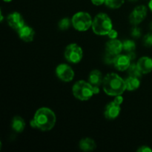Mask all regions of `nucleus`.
<instances>
[{
	"instance_id": "obj_17",
	"label": "nucleus",
	"mask_w": 152,
	"mask_h": 152,
	"mask_svg": "<svg viewBox=\"0 0 152 152\" xmlns=\"http://www.w3.org/2000/svg\"><path fill=\"white\" fill-rule=\"evenodd\" d=\"M25 127V122L19 116H16L13 118L11 122V128L16 133H21L24 131Z\"/></svg>"
},
{
	"instance_id": "obj_7",
	"label": "nucleus",
	"mask_w": 152,
	"mask_h": 152,
	"mask_svg": "<svg viewBox=\"0 0 152 152\" xmlns=\"http://www.w3.org/2000/svg\"><path fill=\"white\" fill-rule=\"evenodd\" d=\"M56 74L58 78L65 83L72 81L74 78V71L67 64H60L56 68Z\"/></svg>"
},
{
	"instance_id": "obj_27",
	"label": "nucleus",
	"mask_w": 152,
	"mask_h": 152,
	"mask_svg": "<svg viewBox=\"0 0 152 152\" xmlns=\"http://www.w3.org/2000/svg\"><path fill=\"white\" fill-rule=\"evenodd\" d=\"M114 102L115 103H117V105H121L123 102V97L122 96V95H117V96H116L114 99Z\"/></svg>"
},
{
	"instance_id": "obj_14",
	"label": "nucleus",
	"mask_w": 152,
	"mask_h": 152,
	"mask_svg": "<svg viewBox=\"0 0 152 152\" xmlns=\"http://www.w3.org/2000/svg\"><path fill=\"white\" fill-rule=\"evenodd\" d=\"M138 68L142 74H147L152 71V59L148 56H142L137 61Z\"/></svg>"
},
{
	"instance_id": "obj_30",
	"label": "nucleus",
	"mask_w": 152,
	"mask_h": 152,
	"mask_svg": "<svg viewBox=\"0 0 152 152\" xmlns=\"http://www.w3.org/2000/svg\"><path fill=\"white\" fill-rule=\"evenodd\" d=\"M127 55L128 56H129V59H131V61L134 60V59L136 58V54H135L134 51H130V52H127Z\"/></svg>"
},
{
	"instance_id": "obj_19",
	"label": "nucleus",
	"mask_w": 152,
	"mask_h": 152,
	"mask_svg": "<svg viewBox=\"0 0 152 152\" xmlns=\"http://www.w3.org/2000/svg\"><path fill=\"white\" fill-rule=\"evenodd\" d=\"M128 72H129V76L131 77H137V78H140L141 76L142 75V73L140 72V71L138 68L137 65L136 63H132L129 66V68H128Z\"/></svg>"
},
{
	"instance_id": "obj_28",
	"label": "nucleus",
	"mask_w": 152,
	"mask_h": 152,
	"mask_svg": "<svg viewBox=\"0 0 152 152\" xmlns=\"http://www.w3.org/2000/svg\"><path fill=\"white\" fill-rule=\"evenodd\" d=\"M137 151H139V152H151L152 149L151 148H150L148 146L143 145V146H141L140 148H138Z\"/></svg>"
},
{
	"instance_id": "obj_11",
	"label": "nucleus",
	"mask_w": 152,
	"mask_h": 152,
	"mask_svg": "<svg viewBox=\"0 0 152 152\" xmlns=\"http://www.w3.org/2000/svg\"><path fill=\"white\" fill-rule=\"evenodd\" d=\"M105 50L107 53H109L114 56L120 54L123 50V42L118 39H110L105 44Z\"/></svg>"
},
{
	"instance_id": "obj_22",
	"label": "nucleus",
	"mask_w": 152,
	"mask_h": 152,
	"mask_svg": "<svg viewBox=\"0 0 152 152\" xmlns=\"http://www.w3.org/2000/svg\"><path fill=\"white\" fill-rule=\"evenodd\" d=\"M71 24H72V22L71 21V19H69L68 18H64V19H61L59 21L58 26H59V28L60 30L65 31V30H68L70 28Z\"/></svg>"
},
{
	"instance_id": "obj_31",
	"label": "nucleus",
	"mask_w": 152,
	"mask_h": 152,
	"mask_svg": "<svg viewBox=\"0 0 152 152\" xmlns=\"http://www.w3.org/2000/svg\"><path fill=\"white\" fill-rule=\"evenodd\" d=\"M148 7H149V9L152 12V0H150L149 3H148Z\"/></svg>"
},
{
	"instance_id": "obj_34",
	"label": "nucleus",
	"mask_w": 152,
	"mask_h": 152,
	"mask_svg": "<svg viewBox=\"0 0 152 152\" xmlns=\"http://www.w3.org/2000/svg\"><path fill=\"white\" fill-rule=\"evenodd\" d=\"M130 1H137V0H130Z\"/></svg>"
},
{
	"instance_id": "obj_25",
	"label": "nucleus",
	"mask_w": 152,
	"mask_h": 152,
	"mask_svg": "<svg viewBox=\"0 0 152 152\" xmlns=\"http://www.w3.org/2000/svg\"><path fill=\"white\" fill-rule=\"evenodd\" d=\"M132 36L134 37V38H140L141 37V30L140 28H138L137 26L134 27L132 29Z\"/></svg>"
},
{
	"instance_id": "obj_3",
	"label": "nucleus",
	"mask_w": 152,
	"mask_h": 152,
	"mask_svg": "<svg viewBox=\"0 0 152 152\" xmlns=\"http://www.w3.org/2000/svg\"><path fill=\"white\" fill-rule=\"evenodd\" d=\"M111 19L106 13H98L93 20L92 29L94 33L99 36L108 35V33L112 29Z\"/></svg>"
},
{
	"instance_id": "obj_18",
	"label": "nucleus",
	"mask_w": 152,
	"mask_h": 152,
	"mask_svg": "<svg viewBox=\"0 0 152 152\" xmlns=\"http://www.w3.org/2000/svg\"><path fill=\"white\" fill-rule=\"evenodd\" d=\"M125 82H126V90L129 91L137 90V88H139L140 86V81L139 78H137V77L129 76L125 80Z\"/></svg>"
},
{
	"instance_id": "obj_6",
	"label": "nucleus",
	"mask_w": 152,
	"mask_h": 152,
	"mask_svg": "<svg viewBox=\"0 0 152 152\" xmlns=\"http://www.w3.org/2000/svg\"><path fill=\"white\" fill-rule=\"evenodd\" d=\"M64 56L68 62L73 64L79 63L83 57V49L76 43H71L65 48Z\"/></svg>"
},
{
	"instance_id": "obj_33",
	"label": "nucleus",
	"mask_w": 152,
	"mask_h": 152,
	"mask_svg": "<svg viewBox=\"0 0 152 152\" xmlns=\"http://www.w3.org/2000/svg\"><path fill=\"white\" fill-rule=\"evenodd\" d=\"M150 29H151L152 31V22H151V23H150Z\"/></svg>"
},
{
	"instance_id": "obj_20",
	"label": "nucleus",
	"mask_w": 152,
	"mask_h": 152,
	"mask_svg": "<svg viewBox=\"0 0 152 152\" xmlns=\"http://www.w3.org/2000/svg\"><path fill=\"white\" fill-rule=\"evenodd\" d=\"M125 2V0H105V5L111 9H117L121 7Z\"/></svg>"
},
{
	"instance_id": "obj_5",
	"label": "nucleus",
	"mask_w": 152,
	"mask_h": 152,
	"mask_svg": "<svg viewBox=\"0 0 152 152\" xmlns=\"http://www.w3.org/2000/svg\"><path fill=\"white\" fill-rule=\"evenodd\" d=\"M71 22L74 29L78 31H88L91 27H92L93 23L91 15L86 12L83 11L75 13L73 16Z\"/></svg>"
},
{
	"instance_id": "obj_12",
	"label": "nucleus",
	"mask_w": 152,
	"mask_h": 152,
	"mask_svg": "<svg viewBox=\"0 0 152 152\" xmlns=\"http://www.w3.org/2000/svg\"><path fill=\"white\" fill-rule=\"evenodd\" d=\"M113 65L118 71H124L126 70H128V68L130 66L131 59H129L127 55L118 54L115 56Z\"/></svg>"
},
{
	"instance_id": "obj_24",
	"label": "nucleus",
	"mask_w": 152,
	"mask_h": 152,
	"mask_svg": "<svg viewBox=\"0 0 152 152\" xmlns=\"http://www.w3.org/2000/svg\"><path fill=\"white\" fill-rule=\"evenodd\" d=\"M115 56H114V55L106 52V54L104 56V62L107 65H112V64H114Z\"/></svg>"
},
{
	"instance_id": "obj_13",
	"label": "nucleus",
	"mask_w": 152,
	"mask_h": 152,
	"mask_svg": "<svg viewBox=\"0 0 152 152\" xmlns=\"http://www.w3.org/2000/svg\"><path fill=\"white\" fill-rule=\"evenodd\" d=\"M17 32L19 38L25 42H30L33 41L34 36H35V32H34V29L25 25L19 31H17Z\"/></svg>"
},
{
	"instance_id": "obj_10",
	"label": "nucleus",
	"mask_w": 152,
	"mask_h": 152,
	"mask_svg": "<svg viewBox=\"0 0 152 152\" xmlns=\"http://www.w3.org/2000/svg\"><path fill=\"white\" fill-rule=\"evenodd\" d=\"M120 111H121L120 105H117L113 101L106 105L104 111V115L105 118L108 120H114L119 117Z\"/></svg>"
},
{
	"instance_id": "obj_4",
	"label": "nucleus",
	"mask_w": 152,
	"mask_h": 152,
	"mask_svg": "<svg viewBox=\"0 0 152 152\" xmlns=\"http://www.w3.org/2000/svg\"><path fill=\"white\" fill-rule=\"evenodd\" d=\"M72 92L77 99L87 101L95 94L94 86H92L89 82L87 83L83 80H80L73 86Z\"/></svg>"
},
{
	"instance_id": "obj_32",
	"label": "nucleus",
	"mask_w": 152,
	"mask_h": 152,
	"mask_svg": "<svg viewBox=\"0 0 152 152\" xmlns=\"http://www.w3.org/2000/svg\"><path fill=\"white\" fill-rule=\"evenodd\" d=\"M4 1H5V2H10V1H11L12 0H3Z\"/></svg>"
},
{
	"instance_id": "obj_9",
	"label": "nucleus",
	"mask_w": 152,
	"mask_h": 152,
	"mask_svg": "<svg viewBox=\"0 0 152 152\" xmlns=\"http://www.w3.org/2000/svg\"><path fill=\"white\" fill-rule=\"evenodd\" d=\"M7 24L10 28L16 31H19L25 25V21L22 15L18 12H13L8 15L7 18Z\"/></svg>"
},
{
	"instance_id": "obj_8",
	"label": "nucleus",
	"mask_w": 152,
	"mask_h": 152,
	"mask_svg": "<svg viewBox=\"0 0 152 152\" xmlns=\"http://www.w3.org/2000/svg\"><path fill=\"white\" fill-rule=\"evenodd\" d=\"M147 15V7L144 5H139L135 7L129 16V22L132 25L137 26L145 19Z\"/></svg>"
},
{
	"instance_id": "obj_1",
	"label": "nucleus",
	"mask_w": 152,
	"mask_h": 152,
	"mask_svg": "<svg viewBox=\"0 0 152 152\" xmlns=\"http://www.w3.org/2000/svg\"><path fill=\"white\" fill-rule=\"evenodd\" d=\"M56 117L54 112L48 108H40L36 111L31 121V127L42 132L50 131L56 124Z\"/></svg>"
},
{
	"instance_id": "obj_16",
	"label": "nucleus",
	"mask_w": 152,
	"mask_h": 152,
	"mask_svg": "<svg viewBox=\"0 0 152 152\" xmlns=\"http://www.w3.org/2000/svg\"><path fill=\"white\" fill-rule=\"evenodd\" d=\"M80 149L83 151H92L96 148V143L91 138H84L80 142Z\"/></svg>"
},
{
	"instance_id": "obj_26",
	"label": "nucleus",
	"mask_w": 152,
	"mask_h": 152,
	"mask_svg": "<svg viewBox=\"0 0 152 152\" xmlns=\"http://www.w3.org/2000/svg\"><path fill=\"white\" fill-rule=\"evenodd\" d=\"M108 37H109V39H115L117 38L118 33H117V31H115V30L111 29V31H110V32L108 33Z\"/></svg>"
},
{
	"instance_id": "obj_15",
	"label": "nucleus",
	"mask_w": 152,
	"mask_h": 152,
	"mask_svg": "<svg viewBox=\"0 0 152 152\" xmlns=\"http://www.w3.org/2000/svg\"><path fill=\"white\" fill-rule=\"evenodd\" d=\"M103 77L101 71L99 70H93L91 71L88 76V81L93 86H99L102 84L103 82Z\"/></svg>"
},
{
	"instance_id": "obj_23",
	"label": "nucleus",
	"mask_w": 152,
	"mask_h": 152,
	"mask_svg": "<svg viewBox=\"0 0 152 152\" xmlns=\"http://www.w3.org/2000/svg\"><path fill=\"white\" fill-rule=\"evenodd\" d=\"M142 42H143V44L145 47H152V33H149V34H147L146 35H145Z\"/></svg>"
},
{
	"instance_id": "obj_29",
	"label": "nucleus",
	"mask_w": 152,
	"mask_h": 152,
	"mask_svg": "<svg viewBox=\"0 0 152 152\" xmlns=\"http://www.w3.org/2000/svg\"><path fill=\"white\" fill-rule=\"evenodd\" d=\"M91 1L92 4L96 6H100L105 4V0H91Z\"/></svg>"
},
{
	"instance_id": "obj_2",
	"label": "nucleus",
	"mask_w": 152,
	"mask_h": 152,
	"mask_svg": "<svg viewBox=\"0 0 152 152\" xmlns=\"http://www.w3.org/2000/svg\"><path fill=\"white\" fill-rule=\"evenodd\" d=\"M102 88L105 93L109 96L122 95L126 90V82L118 74L111 73L104 77Z\"/></svg>"
},
{
	"instance_id": "obj_21",
	"label": "nucleus",
	"mask_w": 152,
	"mask_h": 152,
	"mask_svg": "<svg viewBox=\"0 0 152 152\" xmlns=\"http://www.w3.org/2000/svg\"><path fill=\"white\" fill-rule=\"evenodd\" d=\"M123 50H126V52H130V51H134L136 49V44L133 40L127 39L125 40L123 42Z\"/></svg>"
}]
</instances>
